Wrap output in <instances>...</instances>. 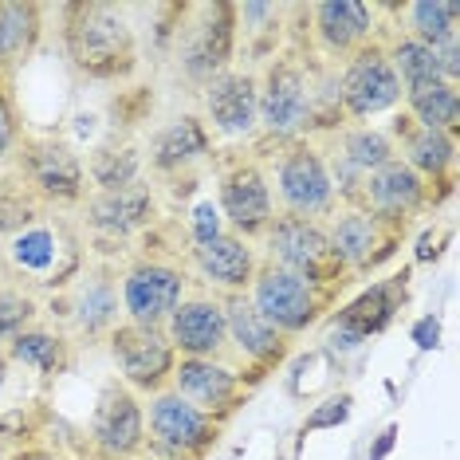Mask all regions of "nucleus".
Segmentation results:
<instances>
[{
	"mask_svg": "<svg viewBox=\"0 0 460 460\" xmlns=\"http://www.w3.org/2000/svg\"><path fill=\"white\" fill-rule=\"evenodd\" d=\"M64 48L71 67L99 83H119L138 67V40L130 20L107 0L64 4Z\"/></svg>",
	"mask_w": 460,
	"mask_h": 460,
	"instance_id": "f257e3e1",
	"label": "nucleus"
},
{
	"mask_svg": "<svg viewBox=\"0 0 460 460\" xmlns=\"http://www.w3.org/2000/svg\"><path fill=\"white\" fill-rule=\"evenodd\" d=\"M260 87V130L279 150L303 142L315 130V75L299 56H279L256 79Z\"/></svg>",
	"mask_w": 460,
	"mask_h": 460,
	"instance_id": "f03ea898",
	"label": "nucleus"
},
{
	"mask_svg": "<svg viewBox=\"0 0 460 460\" xmlns=\"http://www.w3.org/2000/svg\"><path fill=\"white\" fill-rule=\"evenodd\" d=\"M264 248H268V264L284 268L291 276L331 291V296H339V288L350 279L347 271H342L339 256H334L327 228L319 221H303V217L279 213L264 233Z\"/></svg>",
	"mask_w": 460,
	"mask_h": 460,
	"instance_id": "7ed1b4c3",
	"label": "nucleus"
},
{
	"mask_svg": "<svg viewBox=\"0 0 460 460\" xmlns=\"http://www.w3.org/2000/svg\"><path fill=\"white\" fill-rule=\"evenodd\" d=\"M248 303L260 311V319L271 323L279 334H303L307 327H315L319 315L334 303L331 291H323L315 284H307V279L291 276V271L276 268V264H260L252 284H248Z\"/></svg>",
	"mask_w": 460,
	"mask_h": 460,
	"instance_id": "20e7f679",
	"label": "nucleus"
},
{
	"mask_svg": "<svg viewBox=\"0 0 460 460\" xmlns=\"http://www.w3.org/2000/svg\"><path fill=\"white\" fill-rule=\"evenodd\" d=\"M225 421L197 410L181 394L162 390L150 397V413H146V445H154L170 460H205L213 445L221 441Z\"/></svg>",
	"mask_w": 460,
	"mask_h": 460,
	"instance_id": "39448f33",
	"label": "nucleus"
},
{
	"mask_svg": "<svg viewBox=\"0 0 460 460\" xmlns=\"http://www.w3.org/2000/svg\"><path fill=\"white\" fill-rule=\"evenodd\" d=\"M276 193H279V208L288 217H303V221H319V217L334 213L339 197H334L327 162L323 150L311 146L307 138L284 146L276 162Z\"/></svg>",
	"mask_w": 460,
	"mask_h": 460,
	"instance_id": "423d86ee",
	"label": "nucleus"
},
{
	"mask_svg": "<svg viewBox=\"0 0 460 460\" xmlns=\"http://www.w3.org/2000/svg\"><path fill=\"white\" fill-rule=\"evenodd\" d=\"M405 99L402 83H397L390 59H385L382 44H366L362 51H354L347 59L339 75V107L347 122H366V119H378L385 111H397Z\"/></svg>",
	"mask_w": 460,
	"mask_h": 460,
	"instance_id": "0eeeda50",
	"label": "nucleus"
},
{
	"mask_svg": "<svg viewBox=\"0 0 460 460\" xmlns=\"http://www.w3.org/2000/svg\"><path fill=\"white\" fill-rule=\"evenodd\" d=\"M217 208L240 240L264 236L268 225L276 221V197H271L264 165L256 158H236L233 165H225L217 177Z\"/></svg>",
	"mask_w": 460,
	"mask_h": 460,
	"instance_id": "6e6552de",
	"label": "nucleus"
},
{
	"mask_svg": "<svg viewBox=\"0 0 460 460\" xmlns=\"http://www.w3.org/2000/svg\"><path fill=\"white\" fill-rule=\"evenodd\" d=\"M20 177L32 197H44L51 205H75L87 193V170L79 154L59 138H24L16 150Z\"/></svg>",
	"mask_w": 460,
	"mask_h": 460,
	"instance_id": "1a4fd4ad",
	"label": "nucleus"
},
{
	"mask_svg": "<svg viewBox=\"0 0 460 460\" xmlns=\"http://www.w3.org/2000/svg\"><path fill=\"white\" fill-rule=\"evenodd\" d=\"M111 354L119 362V374L127 390L138 394H162L173 378L177 350L170 347L162 327H142V323H119L111 331Z\"/></svg>",
	"mask_w": 460,
	"mask_h": 460,
	"instance_id": "9d476101",
	"label": "nucleus"
},
{
	"mask_svg": "<svg viewBox=\"0 0 460 460\" xmlns=\"http://www.w3.org/2000/svg\"><path fill=\"white\" fill-rule=\"evenodd\" d=\"M193 13L197 20L185 24L181 36V67L193 83H213L228 71V59L236 51V4L217 0V4H201Z\"/></svg>",
	"mask_w": 460,
	"mask_h": 460,
	"instance_id": "9b49d317",
	"label": "nucleus"
},
{
	"mask_svg": "<svg viewBox=\"0 0 460 460\" xmlns=\"http://www.w3.org/2000/svg\"><path fill=\"white\" fill-rule=\"evenodd\" d=\"M327 236H331V248H334V256H339L342 271H347V276H366V271L382 268L385 260L397 252L405 233L382 225L378 217L366 213V208H342V213L334 217V225L327 228Z\"/></svg>",
	"mask_w": 460,
	"mask_h": 460,
	"instance_id": "f8f14e48",
	"label": "nucleus"
},
{
	"mask_svg": "<svg viewBox=\"0 0 460 460\" xmlns=\"http://www.w3.org/2000/svg\"><path fill=\"white\" fill-rule=\"evenodd\" d=\"M429 205H433V190L402 158L385 162L382 170H374L366 177L362 201H358V208L374 213L382 225L397 228V233H405L413 217H421Z\"/></svg>",
	"mask_w": 460,
	"mask_h": 460,
	"instance_id": "ddd939ff",
	"label": "nucleus"
},
{
	"mask_svg": "<svg viewBox=\"0 0 460 460\" xmlns=\"http://www.w3.org/2000/svg\"><path fill=\"white\" fill-rule=\"evenodd\" d=\"M91 453L99 460H134L146 448V410L134 390L114 382L99 397V410L91 417Z\"/></svg>",
	"mask_w": 460,
	"mask_h": 460,
	"instance_id": "4468645a",
	"label": "nucleus"
},
{
	"mask_svg": "<svg viewBox=\"0 0 460 460\" xmlns=\"http://www.w3.org/2000/svg\"><path fill=\"white\" fill-rule=\"evenodd\" d=\"M185 299V276L181 268L165 264V260H138L122 276V311L130 323L142 327H165V319Z\"/></svg>",
	"mask_w": 460,
	"mask_h": 460,
	"instance_id": "2eb2a0df",
	"label": "nucleus"
},
{
	"mask_svg": "<svg viewBox=\"0 0 460 460\" xmlns=\"http://www.w3.org/2000/svg\"><path fill=\"white\" fill-rule=\"evenodd\" d=\"M170 382L173 394H181L217 421H228L248 397V382L221 358H177Z\"/></svg>",
	"mask_w": 460,
	"mask_h": 460,
	"instance_id": "dca6fc26",
	"label": "nucleus"
},
{
	"mask_svg": "<svg viewBox=\"0 0 460 460\" xmlns=\"http://www.w3.org/2000/svg\"><path fill=\"white\" fill-rule=\"evenodd\" d=\"M225 323H228V342L236 347V354L248 362V385L268 378L279 362L288 358L291 339L279 334L271 323L260 319V311L248 303V296H225Z\"/></svg>",
	"mask_w": 460,
	"mask_h": 460,
	"instance_id": "f3484780",
	"label": "nucleus"
},
{
	"mask_svg": "<svg viewBox=\"0 0 460 460\" xmlns=\"http://www.w3.org/2000/svg\"><path fill=\"white\" fill-rule=\"evenodd\" d=\"M394 138V146L402 142V162L421 177V181L437 193H433V205L448 197L453 190V170H456V134H445V130H421L410 122V114H397L394 130H385Z\"/></svg>",
	"mask_w": 460,
	"mask_h": 460,
	"instance_id": "a211bd4d",
	"label": "nucleus"
},
{
	"mask_svg": "<svg viewBox=\"0 0 460 460\" xmlns=\"http://www.w3.org/2000/svg\"><path fill=\"white\" fill-rule=\"evenodd\" d=\"M165 339L177 350V358H221L228 347V323L221 299H181L177 311L165 319Z\"/></svg>",
	"mask_w": 460,
	"mask_h": 460,
	"instance_id": "6ab92c4d",
	"label": "nucleus"
},
{
	"mask_svg": "<svg viewBox=\"0 0 460 460\" xmlns=\"http://www.w3.org/2000/svg\"><path fill=\"white\" fill-rule=\"evenodd\" d=\"M205 111L217 134L248 138L260 130V87L252 71H225L205 83Z\"/></svg>",
	"mask_w": 460,
	"mask_h": 460,
	"instance_id": "aec40b11",
	"label": "nucleus"
},
{
	"mask_svg": "<svg viewBox=\"0 0 460 460\" xmlns=\"http://www.w3.org/2000/svg\"><path fill=\"white\" fill-rule=\"evenodd\" d=\"M307 16L323 56L350 59L374 36V4H366V0H323V4L307 8Z\"/></svg>",
	"mask_w": 460,
	"mask_h": 460,
	"instance_id": "412c9836",
	"label": "nucleus"
},
{
	"mask_svg": "<svg viewBox=\"0 0 460 460\" xmlns=\"http://www.w3.org/2000/svg\"><path fill=\"white\" fill-rule=\"evenodd\" d=\"M405 303V271L390 279H378L362 291L358 299H350L347 307L339 311V323H334V347H358L370 334L385 331L394 323V315Z\"/></svg>",
	"mask_w": 460,
	"mask_h": 460,
	"instance_id": "4be33fe9",
	"label": "nucleus"
},
{
	"mask_svg": "<svg viewBox=\"0 0 460 460\" xmlns=\"http://www.w3.org/2000/svg\"><path fill=\"white\" fill-rule=\"evenodd\" d=\"M13 264L20 276H32L36 284H67L79 268V252L67 236H59L56 228H24L13 236Z\"/></svg>",
	"mask_w": 460,
	"mask_h": 460,
	"instance_id": "5701e85b",
	"label": "nucleus"
},
{
	"mask_svg": "<svg viewBox=\"0 0 460 460\" xmlns=\"http://www.w3.org/2000/svg\"><path fill=\"white\" fill-rule=\"evenodd\" d=\"M190 260L193 268L201 271L208 284H217L228 296H240L252 284L260 260H256V248L248 240H240L236 233H221L205 244H190Z\"/></svg>",
	"mask_w": 460,
	"mask_h": 460,
	"instance_id": "b1692460",
	"label": "nucleus"
},
{
	"mask_svg": "<svg viewBox=\"0 0 460 460\" xmlns=\"http://www.w3.org/2000/svg\"><path fill=\"white\" fill-rule=\"evenodd\" d=\"M213 154V134L197 114H185V119L170 122L154 134L150 142V170L154 173H185L193 170L197 162H205Z\"/></svg>",
	"mask_w": 460,
	"mask_h": 460,
	"instance_id": "393cba45",
	"label": "nucleus"
},
{
	"mask_svg": "<svg viewBox=\"0 0 460 460\" xmlns=\"http://www.w3.org/2000/svg\"><path fill=\"white\" fill-rule=\"evenodd\" d=\"M154 217V190L146 181H134L127 190L99 193L87 205V225L99 236H134Z\"/></svg>",
	"mask_w": 460,
	"mask_h": 460,
	"instance_id": "a878e982",
	"label": "nucleus"
},
{
	"mask_svg": "<svg viewBox=\"0 0 460 460\" xmlns=\"http://www.w3.org/2000/svg\"><path fill=\"white\" fill-rule=\"evenodd\" d=\"M44 36V8L32 0H0V75L13 79L16 67L28 64Z\"/></svg>",
	"mask_w": 460,
	"mask_h": 460,
	"instance_id": "bb28decb",
	"label": "nucleus"
},
{
	"mask_svg": "<svg viewBox=\"0 0 460 460\" xmlns=\"http://www.w3.org/2000/svg\"><path fill=\"white\" fill-rule=\"evenodd\" d=\"M402 102H405L410 122L421 130L456 134V127H460V87H453V83H433V87L410 91Z\"/></svg>",
	"mask_w": 460,
	"mask_h": 460,
	"instance_id": "cd10ccee",
	"label": "nucleus"
},
{
	"mask_svg": "<svg viewBox=\"0 0 460 460\" xmlns=\"http://www.w3.org/2000/svg\"><path fill=\"white\" fill-rule=\"evenodd\" d=\"M71 311H75V323L79 331L87 334H102V331H114L119 327V291L107 276H83V284L75 288L71 296Z\"/></svg>",
	"mask_w": 460,
	"mask_h": 460,
	"instance_id": "c85d7f7f",
	"label": "nucleus"
},
{
	"mask_svg": "<svg viewBox=\"0 0 460 460\" xmlns=\"http://www.w3.org/2000/svg\"><path fill=\"white\" fill-rule=\"evenodd\" d=\"M385 59H390V67H394V75L402 83L405 95H410V91H421V87H433V83H445L441 67H437V51L413 36H397L394 44L385 48Z\"/></svg>",
	"mask_w": 460,
	"mask_h": 460,
	"instance_id": "c756f323",
	"label": "nucleus"
},
{
	"mask_svg": "<svg viewBox=\"0 0 460 460\" xmlns=\"http://www.w3.org/2000/svg\"><path fill=\"white\" fill-rule=\"evenodd\" d=\"M402 13H405V24H410L405 36L421 40L429 48L460 36V4L456 0H413V4H402Z\"/></svg>",
	"mask_w": 460,
	"mask_h": 460,
	"instance_id": "7c9ffc66",
	"label": "nucleus"
},
{
	"mask_svg": "<svg viewBox=\"0 0 460 460\" xmlns=\"http://www.w3.org/2000/svg\"><path fill=\"white\" fill-rule=\"evenodd\" d=\"M4 358L28 366V370H36V374H48V378H51V374H59L67 366V342L59 339V334H51V331L28 327V331H20L16 339L4 347Z\"/></svg>",
	"mask_w": 460,
	"mask_h": 460,
	"instance_id": "2f4dec72",
	"label": "nucleus"
},
{
	"mask_svg": "<svg viewBox=\"0 0 460 460\" xmlns=\"http://www.w3.org/2000/svg\"><path fill=\"white\" fill-rule=\"evenodd\" d=\"M91 181L99 185V193H114V190H127L142 177V154L138 146H107L91 158Z\"/></svg>",
	"mask_w": 460,
	"mask_h": 460,
	"instance_id": "473e14b6",
	"label": "nucleus"
},
{
	"mask_svg": "<svg viewBox=\"0 0 460 460\" xmlns=\"http://www.w3.org/2000/svg\"><path fill=\"white\" fill-rule=\"evenodd\" d=\"M36 319V299L20 288L0 284V342H13L20 331H28Z\"/></svg>",
	"mask_w": 460,
	"mask_h": 460,
	"instance_id": "72a5a7b5",
	"label": "nucleus"
},
{
	"mask_svg": "<svg viewBox=\"0 0 460 460\" xmlns=\"http://www.w3.org/2000/svg\"><path fill=\"white\" fill-rule=\"evenodd\" d=\"M36 201L32 193L20 185V190H0V233H24L28 225L36 221Z\"/></svg>",
	"mask_w": 460,
	"mask_h": 460,
	"instance_id": "f704fd0d",
	"label": "nucleus"
},
{
	"mask_svg": "<svg viewBox=\"0 0 460 460\" xmlns=\"http://www.w3.org/2000/svg\"><path fill=\"white\" fill-rule=\"evenodd\" d=\"M24 134H20V114H16V102H13V87L8 79L0 75V162H8L13 154L20 150Z\"/></svg>",
	"mask_w": 460,
	"mask_h": 460,
	"instance_id": "c9c22d12",
	"label": "nucleus"
},
{
	"mask_svg": "<svg viewBox=\"0 0 460 460\" xmlns=\"http://www.w3.org/2000/svg\"><path fill=\"white\" fill-rule=\"evenodd\" d=\"M154 111V95L146 87H130V91H119V99L111 102V114H114V127H138L146 114Z\"/></svg>",
	"mask_w": 460,
	"mask_h": 460,
	"instance_id": "e433bc0d",
	"label": "nucleus"
},
{
	"mask_svg": "<svg viewBox=\"0 0 460 460\" xmlns=\"http://www.w3.org/2000/svg\"><path fill=\"white\" fill-rule=\"evenodd\" d=\"M221 233H225L221 208H217L213 201H201L193 208V217H190V244H205V240H213Z\"/></svg>",
	"mask_w": 460,
	"mask_h": 460,
	"instance_id": "4c0bfd02",
	"label": "nucleus"
},
{
	"mask_svg": "<svg viewBox=\"0 0 460 460\" xmlns=\"http://www.w3.org/2000/svg\"><path fill=\"white\" fill-rule=\"evenodd\" d=\"M437 67H441V79L460 87V36L445 40V44H437Z\"/></svg>",
	"mask_w": 460,
	"mask_h": 460,
	"instance_id": "58836bf2",
	"label": "nucleus"
},
{
	"mask_svg": "<svg viewBox=\"0 0 460 460\" xmlns=\"http://www.w3.org/2000/svg\"><path fill=\"white\" fill-rule=\"evenodd\" d=\"M350 413V397H339V402H327V410H319L315 417L307 421V429H323V425H334V421H347Z\"/></svg>",
	"mask_w": 460,
	"mask_h": 460,
	"instance_id": "ea45409f",
	"label": "nucleus"
},
{
	"mask_svg": "<svg viewBox=\"0 0 460 460\" xmlns=\"http://www.w3.org/2000/svg\"><path fill=\"white\" fill-rule=\"evenodd\" d=\"M8 460H64V456L51 453V448H44V445H20Z\"/></svg>",
	"mask_w": 460,
	"mask_h": 460,
	"instance_id": "a19ab883",
	"label": "nucleus"
},
{
	"mask_svg": "<svg viewBox=\"0 0 460 460\" xmlns=\"http://www.w3.org/2000/svg\"><path fill=\"white\" fill-rule=\"evenodd\" d=\"M413 334H417L421 347H437V319H421V327H417Z\"/></svg>",
	"mask_w": 460,
	"mask_h": 460,
	"instance_id": "79ce46f5",
	"label": "nucleus"
},
{
	"mask_svg": "<svg viewBox=\"0 0 460 460\" xmlns=\"http://www.w3.org/2000/svg\"><path fill=\"white\" fill-rule=\"evenodd\" d=\"M4 378H8V358H4V350H0V385H4Z\"/></svg>",
	"mask_w": 460,
	"mask_h": 460,
	"instance_id": "37998d69",
	"label": "nucleus"
}]
</instances>
